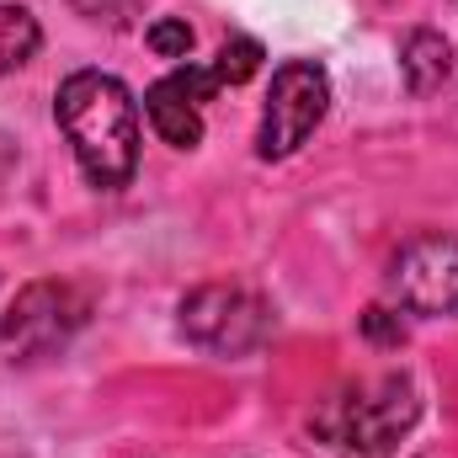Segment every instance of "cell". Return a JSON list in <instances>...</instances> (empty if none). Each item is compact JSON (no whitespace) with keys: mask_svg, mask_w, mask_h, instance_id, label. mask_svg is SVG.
I'll use <instances>...</instances> for the list:
<instances>
[{"mask_svg":"<svg viewBox=\"0 0 458 458\" xmlns=\"http://www.w3.org/2000/svg\"><path fill=\"white\" fill-rule=\"evenodd\" d=\"M144 43H149L160 59H187V54H192V27H187L182 16H160V21H149Z\"/></svg>","mask_w":458,"mask_h":458,"instance_id":"11","label":"cell"},{"mask_svg":"<svg viewBox=\"0 0 458 458\" xmlns=\"http://www.w3.org/2000/svg\"><path fill=\"white\" fill-rule=\"evenodd\" d=\"M448 70H454V43L443 32H432V27L405 32V43H400V75H405V86L416 97L437 91L448 81Z\"/></svg>","mask_w":458,"mask_h":458,"instance_id":"8","label":"cell"},{"mask_svg":"<svg viewBox=\"0 0 458 458\" xmlns=\"http://www.w3.org/2000/svg\"><path fill=\"white\" fill-rule=\"evenodd\" d=\"M421 421V394L405 373H373V378H352L342 389H331L315 416L310 432L346 458H389L411 427Z\"/></svg>","mask_w":458,"mask_h":458,"instance_id":"2","label":"cell"},{"mask_svg":"<svg viewBox=\"0 0 458 458\" xmlns=\"http://www.w3.org/2000/svg\"><path fill=\"white\" fill-rule=\"evenodd\" d=\"M144 117H149V128H155L171 149H198V144H203V113H198L171 81H155V86L144 91Z\"/></svg>","mask_w":458,"mask_h":458,"instance_id":"7","label":"cell"},{"mask_svg":"<svg viewBox=\"0 0 458 458\" xmlns=\"http://www.w3.org/2000/svg\"><path fill=\"white\" fill-rule=\"evenodd\" d=\"M133 5H139V0H75V11L91 16V21H128Z\"/></svg>","mask_w":458,"mask_h":458,"instance_id":"14","label":"cell"},{"mask_svg":"<svg viewBox=\"0 0 458 458\" xmlns=\"http://www.w3.org/2000/svg\"><path fill=\"white\" fill-rule=\"evenodd\" d=\"M91 304L81 288L59 283V277H43V283H27L11 310L0 315V346L16 357V362H38V357H54L75 342V331L86 326Z\"/></svg>","mask_w":458,"mask_h":458,"instance_id":"4","label":"cell"},{"mask_svg":"<svg viewBox=\"0 0 458 458\" xmlns=\"http://www.w3.org/2000/svg\"><path fill=\"white\" fill-rule=\"evenodd\" d=\"M182 336L214 357H250L272 342V310L267 299H256L250 288L234 283H203L182 299L176 310Z\"/></svg>","mask_w":458,"mask_h":458,"instance_id":"3","label":"cell"},{"mask_svg":"<svg viewBox=\"0 0 458 458\" xmlns=\"http://www.w3.org/2000/svg\"><path fill=\"white\" fill-rule=\"evenodd\" d=\"M389 293L411 315H458V234H416L389 261Z\"/></svg>","mask_w":458,"mask_h":458,"instance_id":"6","label":"cell"},{"mask_svg":"<svg viewBox=\"0 0 458 458\" xmlns=\"http://www.w3.org/2000/svg\"><path fill=\"white\" fill-rule=\"evenodd\" d=\"M54 117L91 187L117 192L139 171V102L107 70H75L54 91Z\"/></svg>","mask_w":458,"mask_h":458,"instance_id":"1","label":"cell"},{"mask_svg":"<svg viewBox=\"0 0 458 458\" xmlns=\"http://www.w3.org/2000/svg\"><path fill=\"white\" fill-rule=\"evenodd\" d=\"M165 81H171L192 107H203V102H214V97L225 91V86H219V75H214V64H176Z\"/></svg>","mask_w":458,"mask_h":458,"instance_id":"12","label":"cell"},{"mask_svg":"<svg viewBox=\"0 0 458 458\" xmlns=\"http://www.w3.org/2000/svg\"><path fill=\"white\" fill-rule=\"evenodd\" d=\"M43 43V27L27 5H0V75L21 70Z\"/></svg>","mask_w":458,"mask_h":458,"instance_id":"9","label":"cell"},{"mask_svg":"<svg viewBox=\"0 0 458 458\" xmlns=\"http://www.w3.org/2000/svg\"><path fill=\"white\" fill-rule=\"evenodd\" d=\"M331 113V75L315 59H288L272 86H267V107L256 128V155L261 160H288Z\"/></svg>","mask_w":458,"mask_h":458,"instance_id":"5","label":"cell"},{"mask_svg":"<svg viewBox=\"0 0 458 458\" xmlns=\"http://www.w3.org/2000/svg\"><path fill=\"white\" fill-rule=\"evenodd\" d=\"M256 70H261V43H256V38H225V48H219V59H214L219 86H245Z\"/></svg>","mask_w":458,"mask_h":458,"instance_id":"10","label":"cell"},{"mask_svg":"<svg viewBox=\"0 0 458 458\" xmlns=\"http://www.w3.org/2000/svg\"><path fill=\"white\" fill-rule=\"evenodd\" d=\"M362 336H368L373 346H400V342H405V320H400V310L373 304V310L362 315Z\"/></svg>","mask_w":458,"mask_h":458,"instance_id":"13","label":"cell"}]
</instances>
